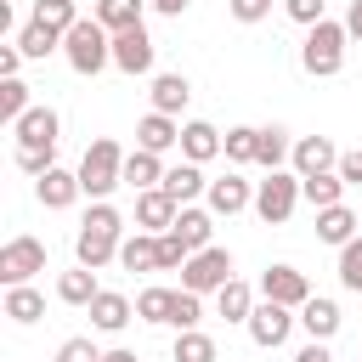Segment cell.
Instances as JSON below:
<instances>
[{
    "label": "cell",
    "mask_w": 362,
    "mask_h": 362,
    "mask_svg": "<svg viewBox=\"0 0 362 362\" xmlns=\"http://www.w3.org/2000/svg\"><path fill=\"white\" fill-rule=\"evenodd\" d=\"M300 198H305L311 209L345 204V175H339V170H317V175H300Z\"/></svg>",
    "instance_id": "obj_22"
},
{
    "label": "cell",
    "mask_w": 362,
    "mask_h": 362,
    "mask_svg": "<svg viewBox=\"0 0 362 362\" xmlns=\"http://www.w3.org/2000/svg\"><path fill=\"white\" fill-rule=\"evenodd\" d=\"M294 322H300V317H294V305H277V300H255V311H249V322H243V328H249V339H255L260 351H277V345L294 334Z\"/></svg>",
    "instance_id": "obj_7"
},
{
    "label": "cell",
    "mask_w": 362,
    "mask_h": 362,
    "mask_svg": "<svg viewBox=\"0 0 362 362\" xmlns=\"http://www.w3.org/2000/svg\"><path fill=\"white\" fill-rule=\"evenodd\" d=\"M356 226H362V215H356L351 204H328V209H317V243L345 249V243L356 238Z\"/></svg>",
    "instance_id": "obj_16"
},
{
    "label": "cell",
    "mask_w": 362,
    "mask_h": 362,
    "mask_svg": "<svg viewBox=\"0 0 362 362\" xmlns=\"http://www.w3.org/2000/svg\"><path fill=\"white\" fill-rule=\"evenodd\" d=\"M28 107H34V96H28V85H23L17 74H11V79H0V124L11 130V124H17L23 113H28Z\"/></svg>",
    "instance_id": "obj_33"
},
{
    "label": "cell",
    "mask_w": 362,
    "mask_h": 362,
    "mask_svg": "<svg viewBox=\"0 0 362 362\" xmlns=\"http://www.w3.org/2000/svg\"><path fill=\"white\" fill-rule=\"evenodd\" d=\"M119 232H124V215H119L107 198H90V209H85V221H79V238H74L79 266L102 272L107 260H119V243H124Z\"/></svg>",
    "instance_id": "obj_1"
},
{
    "label": "cell",
    "mask_w": 362,
    "mask_h": 362,
    "mask_svg": "<svg viewBox=\"0 0 362 362\" xmlns=\"http://www.w3.org/2000/svg\"><path fill=\"white\" fill-rule=\"evenodd\" d=\"M124 187H136V192L164 187V158H158V153H147V147L124 153Z\"/></svg>",
    "instance_id": "obj_23"
},
{
    "label": "cell",
    "mask_w": 362,
    "mask_h": 362,
    "mask_svg": "<svg viewBox=\"0 0 362 362\" xmlns=\"http://www.w3.org/2000/svg\"><path fill=\"white\" fill-rule=\"evenodd\" d=\"M153 51H158V45H153L147 23H136V28H119V34H113V68H119V74H130V79H136V74H153Z\"/></svg>",
    "instance_id": "obj_9"
},
{
    "label": "cell",
    "mask_w": 362,
    "mask_h": 362,
    "mask_svg": "<svg viewBox=\"0 0 362 362\" xmlns=\"http://www.w3.org/2000/svg\"><path fill=\"white\" fill-rule=\"evenodd\" d=\"M79 187H85V198H107L113 187H124V147H119L113 136H96V141L85 147V158H79Z\"/></svg>",
    "instance_id": "obj_4"
},
{
    "label": "cell",
    "mask_w": 362,
    "mask_h": 362,
    "mask_svg": "<svg viewBox=\"0 0 362 362\" xmlns=\"http://www.w3.org/2000/svg\"><path fill=\"white\" fill-rule=\"evenodd\" d=\"M62 57H68V68H74V74H85V79H90V74H102V68L113 62V34H107L96 17H79V23L62 34Z\"/></svg>",
    "instance_id": "obj_2"
},
{
    "label": "cell",
    "mask_w": 362,
    "mask_h": 362,
    "mask_svg": "<svg viewBox=\"0 0 362 362\" xmlns=\"http://www.w3.org/2000/svg\"><path fill=\"white\" fill-rule=\"evenodd\" d=\"M57 362H102V351H96L85 334H74V339H62V345H57Z\"/></svg>",
    "instance_id": "obj_42"
},
{
    "label": "cell",
    "mask_w": 362,
    "mask_h": 362,
    "mask_svg": "<svg viewBox=\"0 0 362 362\" xmlns=\"http://www.w3.org/2000/svg\"><path fill=\"white\" fill-rule=\"evenodd\" d=\"M283 11H288L294 23H305V28H311V23H322V17H328V0H283Z\"/></svg>",
    "instance_id": "obj_43"
},
{
    "label": "cell",
    "mask_w": 362,
    "mask_h": 362,
    "mask_svg": "<svg viewBox=\"0 0 362 362\" xmlns=\"http://www.w3.org/2000/svg\"><path fill=\"white\" fill-rule=\"evenodd\" d=\"M221 283H232V255H226L221 243L198 249V255L181 266V288H192V294H215Z\"/></svg>",
    "instance_id": "obj_6"
},
{
    "label": "cell",
    "mask_w": 362,
    "mask_h": 362,
    "mask_svg": "<svg viewBox=\"0 0 362 362\" xmlns=\"http://www.w3.org/2000/svg\"><path fill=\"white\" fill-rule=\"evenodd\" d=\"M294 362H334V351H328V339H311V345L294 351Z\"/></svg>",
    "instance_id": "obj_47"
},
{
    "label": "cell",
    "mask_w": 362,
    "mask_h": 362,
    "mask_svg": "<svg viewBox=\"0 0 362 362\" xmlns=\"http://www.w3.org/2000/svg\"><path fill=\"white\" fill-rule=\"evenodd\" d=\"M339 175H345V187H362V147L356 153H339Z\"/></svg>",
    "instance_id": "obj_45"
},
{
    "label": "cell",
    "mask_w": 362,
    "mask_h": 362,
    "mask_svg": "<svg viewBox=\"0 0 362 362\" xmlns=\"http://www.w3.org/2000/svg\"><path fill=\"white\" fill-rule=\"evenodd\" d=\"M187 102H192L187 74H153V107H158V113H181Z\"/></svg>",
    "instance_id": "obj_29"
},
{
    "label": "cell",
    "mask_w": 362,
    "mask_h": 362,
    "mask_svg": "<svg viewBox=\"0 0 362 362\" xmlns=\"http://www.w3.org/2000/svg\"><path fill=\"white\" fill-rule=\"evenodd\" d=\"M339 283H345L351 294H362V232L339 249Z\"/></svg>",
    "instance_id": "obj_39"
},
{
    "label": "cell",
    "mask_w": 362,
    "mask_h": 362,
    "mask_svg": "<svg viewBox=\"0 0 362 362\" xmlns=\"http://www.w3.org/2000/svg\"><path fill=\"white\" fill-rule=\"evenodd\" d=\"M345 45H351L345 23L322 17V23H311V34H305V45H300V68H305L311 79H334V74L345 68Z\"/></svg>",
    "instance_id": "obj_3"
},
{
    "label": "cell",
    "mask_w": 362,
    "mask_h": 362,
    "mask_svg": "<svg viewBox=\"0 0 362 362\" xmlns=\"http://www.w3.org/2000/svg\"><path fill=\"white\" fill-rule=\"evenodd\" d=\"M204 198H209V209H215V215H238V209H255V187H249V181H243L238 170L215 175Z\"/></svg>",
    "instance_id": "obj_12"
},
{
    "label": "cell",
    "mask_w": 362,
    "mask_h": 362,
    "mask_svg": "<svg viewBox=\"0 0 362 362\" xmlns=\"http://www.w3.org/2000/svg\"><path fill=\"white\" fill-rule=\"evenodd\" d=\"M34 272H45V243L28 238V232L6 238V249H0V283L11 288V283H28Z\"/></svg>",
    "instance_id": "obj_8"
},
{
    "label": "cell",
    "mask_w": 362,
    "mask_h": 362,
    "mask_svg": "<svg viewBox=\"0 0 362 362\" xmlns=\"http://www.w3.org/2000/svg\"><path fill=\"white\" fill-rule=\"evenodd\" d=\"M192 255L198 249H209V238H215V209H198V204H181V215H175V226H170Z\"/></svg>",
    "instance_id": "obj_19"
},
{
    "label": "cell",
    "mask_w": 362,
    "mask_h": 362,
    "mask_svg": "<svg viewBox=\"0 0 362 362\" xmlns=\"http://www.w3.org/2000/svg\"><path fill=\"white\" fill-rule=\"evenodd\" d=\"M170 356H175V362H215V339H209L204 328H181Z\"/></svg>",
    "instance_id": "obj_35"
},
{
    "label": "cell",
    "mask_w": 362,
    "mask_h": 362,
    "mask_svg": "<svg viewBox=\"0 0 362 362\" xmlns=\"http://www.w3.org/2000/svg\"><path fill=\"white\" fill-rule=\"evenodd\" d=\"M17 51H23L28 62H45L51 51H62V34H57L51 23H40V17H28V23L17 28Z\"/></svg>",
    "instance_id": "obj_21"
},
{
    "label": "cell",
    "mask_w": 362,
    "mask_h": 362,
    "mask_svg": "<svg viewBox=\"0 0 362 362\" xmlns=\"http://www.w3.org/2000/svg\"><path fill=\"white\" fill-rule=\"evenodd\" d=\"M288 164H294L300 175H317V170H339V147H334L328 136H300V141H294V153H288Z\"/></svg>",
    "instance_id": "obj_15"
},
{
    "label": "cell",
    "mask_w": 362,
    "mask_h": 362,
    "mask_svg": "<svg viewBox=\"0 0 362 362\" xmlns=\"http://www.w3.org/2000/svg\"><path fill=\"white\" fill-rule=\"evenodd\" d=\"M170 311H175V288H141L136 294V317L141 322H170Z\"/></svg>",
    "instance_id": "obj_36"
},
{
    "label": "cell",
    "mask_w": 362,
    "mask_h": 362,
    "mask_svg": "<svg viewBox=\"0 0 362 362\" xmlns=\"http://www.w3.org/2000/svg\"><path fill=\"white\" fill-rule=\"evenodd\" d=\"M147 6H153V11H164V17H181L192 0H147Z\"/></svg>",
    "instance_id": "obj_49"
},
{
    "label": "cell",
    "mask_w": 362,
    "mask_h": 362,
    "mask_svg": "<svg viewBox=\"0 0 362 362\" xmlns=\"http://www.w3.org/2000/svg\"><path fill=\"white\" fill-rule=\"evenodd\" d=\"M6 317H11V322H40V317H45V294H40L34 283H11V288H6Z\"/></svg>",
    "instance_id": "obj_31"
},
{
    "label": "cell",
    "mask_w": 362,
    "mask_h": 362,
    "mask_svg": "<svg viewBox=\"0 0 362 362\" xmlns=\"http://www.w3.org/2000/svg\"><path fill=\"white\" fill-rule=\"evenodd\" d=\"M345 34L362 40V0H351V11H345Z\"/></svg>",
    "instance_id": "obj_48"
},
{
    "label": "cell",
    "mask_w": 362,
    "mask_h": 362,
    "mask_svg": "<svg viewBox=\"0 0 362 362\" xmlns=\"http://www.w3.org/2000/svg\"><path fill=\"white\" fill-rule=\"evenodd\" d=\"M23 62H28V57L17 51V40H11V45H0V79H11V74H17Z\"/></svg>",
    "instance_id": "obj_46"
},
{
    "label": "cell",
    "mask_w": 362,
    "mask_h": 362,
    "mask_svg": "<svg viewBox=\"0 0 362 362\" xmlns=\"http://www.w3.org/2000/svg\"><path fill=\"white\" fill-rule=\"evenodd\" d=\"M17 170H23V175H45V170H57V147H17Z\"/></svg>",
    "instance_id": "obj_40"
},
{
    "label": "cell",
    "mask_w": 362,
    "mask_h": 362,
    "mask_svg": "<svg viewBox=\"0 0 362 362\" xmlns=\"http://www.w3.org/2000/svg\"><path fill=\"white\" fill-rule=\"evenodd\" d=\"M300 328H305L311 339H334V334H339V305L322 300V294H311V300L300 305Z\"/></svg>",
    "instance_id": "obj_27"
},
{
    "label": "cell",
    "mask_w": 362,
    "mask_h": 362,
    "mask_svg": "<svg viewBox=\"0 0 362 362\" xmlns=\"http://www.w3.org/2000/svg\"><path fill=\"white\" fill-rule=\"evenodd\" d=\"M130 317H136V305H130L124 294H113V288H102V294L90 300V322H96L102 334H119V328H124Z\"/></svg>",
    "instance_id": "obj_26"
},
{
    "label": "cell",
    "mask_w": 362,
    "mask_h": 362,
    "mask_svg": "<svg viewBox=\"0 0 362 362\" xmlns=\"http://www.w3.org/2000/svg\"><path fill=\"white\" fill-rule=\"evenodd\" d=\"M249 311H255V288H249L243 277H232V283L215 288V317H226V322H249Z\"/></svg>",
    "instance_id": "obj_25"
},
{
    "label": "cell",
    "mask_w": 362,
    "mask_h": 362,
    "mask_svg": "<svg viewBox=\"0 0 362 362\" xmlns=\"http://www.w3.org/2000/svg\"><path fill=\"white\" fill-rule=\"evenodd\" d=\"M102 362H141V356H136V351H124V345H119V351H102Z\"/></svg>",
    "instance_id": "obj_50"
},
{
    "label": "cell",
    "mask_w": 362,
    "mask_h": 362,
    "mask_svg": "<svg viewBox=\"0 0 362 362\" xmlns=\"http://www.w3.org/2000/svg\"><path fill=\"white\" fill-rule=\"evenodd\" d=\"M164 192H170L175 204H192V198H204V192H209V175H204V164H192V158L170 164V170H164Z\"/></svg>",
    "instance_id": "obj_18"
},
{
    "label": "cell",
    "mask_w": 362,
    "mask_h": 362,
    "mask_svg": "<svg viewBox=\"0 0 362 362\" xmlns=\"http://www.w3.org/2000/svg\"><path fill=\"white\" fill-rule=\"evenodd\" d=\"M204 322V294H192V288H175V311H170V328L181 334V328H198Z\"/></svg>",
    "instance_id": "obj_37"
},
{
    "label": "cell",
    "mask_w": 362,
    "mask_h": 362,
    "mask_svg": "<svg viewBox=\"0 0 362 362\" xmlns=\"http://www.w3.org/2000/svg\"><path fill=\"white\" fill-rule=\"evenodd\" d=\"M288 153H294L288 130L266 124V130H260V141H255V164H266V170H283V164H288Z\"/></svg>",
    "instance_id": "obj_32"
},
{
    "label": "cell",
    "mask_w": 362,
    "mask_h": 362,
    "mask_svg": "<svg viewBox=\"0 0 362 362\" xmlns=\"http://www.w3.org/2000/svg\"><path fill=\"white\" fill-rule=\"evenodd\" d=\"M300 204V170H266V181H255V215L266 226H283Z\"/></svg>",
    "instance_id": "obj_5"
},
{
    "label": "cell",
    "mask_w": 362,
    "mask_h": 362,
    "mask_svg": "<svg viewBox=\"0 0 362 362\" xmlns=\"http://www.w3.org/2000/svg\"><path fill=\"white\" fill-rule=\"evenodd\" d=\"M175 215H181V204H175L164 187L136 192V226H141V232H170V226H175Z\"/></svg>",
    "instance_id": "obj_13"
},
{
    "label": "cell",
    "mask_w": 362,
    "mask_h": 362,
    "mask_svg": "<svg viewBox=\"0 0 362 362\" xmlns=\"http://www.w3.org/2000/svg\"><path fill=\"white\" fill-rule=\"evenodd\" d=\"M192 260V249L175 238V232H158V272H175V266H187Z\"/></svg>",
    "instance_id": "obj_41"
},
{
    "label": "cell",
    "mask_w": 362,
    "mask_h": 362,
    "mask_svg": "<svg viewBox=\"0 0 362 362\" xmlns=\"http://www.w3.org/2000/svg\"><path fill=\"white\" fill-rule=\"evenodd\" d=\"M57 130H62V119H57V107H45V102H34V107L11 124L17 147H57Z\"/></svg>",
    "instance_id": "obj_11"
},
{
    "label": "cell",
    "mask_w": 362,
    "mask_h": 362,
    "mask_svg": "<svg viewBox=\"0 0 362 362\" xmlns=\"http://www.w3.org/2000/svg\"><path fill=\"white\" fill-rule=\"evenodd\" d=\"M107 34H119V28H136L141 17H147V0H96V11H90Z\"/></svg>",
    "instance_id": "obj_28"
},
{
    "label": "cell",
    "mask_w": 362,
    "mask_h": 362,
    "mask_svg": "<svg viewBox=\"0 0 362 362\" xmlns=\"http://www.w3.org/2000/svg\"><path fill=\"white\" fill-rule=\"evenodd\" d=\"M260 300H277V305H305L311 300V283H305V272L300 266H266L260 272Z\"/></svg>",
    "instance_id": "obj_10"
},
{
    "label": "cell",
    "mask_w": 362,
    "mask_h": 362,
    "mask_svg": "<svg viewBox=\"0 0 362 362\" xmlns=\"http://www.w3.org/2000/svg\"><path fill=\"white\" fill-rule=\"evenodd\" d=\"M34 17L51 23L57 34H68V28L79 23V6H74V0H34Z\"/></svg>",
    "instance_id": "obj_38"
},
{
    "label": "cell",
    "mask_w": 362,
    "mask_h": 362,
    "mask_svg": "<svg viewBox=\"0 0 362 362\" xmlns=\"http://www.w3.org/2000/svg\"><path fill=\"white\" fill-rule=\"evenodd\" d=\"M215 153H221V130H215L209 119H187V124H181V158L209 164Z\"/></svg>",
    "instance_id": "obj_20"
},
{
    "label": "cell",
    "mask_w": 362,
    "mask_h": 362,
    "mask_svg": "<svg viewBox=\"0 0 362 362\" xmlns=\"http://www.w3.org/2000/svg\"><path fill=\"white\" fill-rule=\"evenodd\" d=\"M255 141H260V130H255V124H232V130L221 136L226 164H255Z\"/></svg>",
    "instance_id": "obj_34"
},
{
    "label": "cell",
    "mask_w": 362,
    "mask_h": 362,
    "mask_svg": "<svg viewBox=\"0 0 362 362\" xmlns=\"http://www.w3.org/2000/svg\"><path fill=\"white\" fill-rule=\"evenodd\" d=\"M96 294H102V288H96V272H90V266H74V272L57 277V300H62V305H90Z\"/></svg>",
    "instance_id": "obj_30"
},
{
    "label": "cell",
    "mask_w": 362,
    "mask_h": 362,
    "mask_svg": "<svg viewBox=\"0 0 362 362\" xmlns=\"http://www.w3.org/2000/svg\"><path fill=\"white\" fill-rule=\"evenodd\" d=\"M136 147H147V153H170V147H181V124H175V113H147L141 124H136Z\"/></svg>",
    "instance_id": "obj_17"
},
{
    "label": "cell",
    "mask_w": 362,
    "mask_h": 362,
    "mask_svg": "<svg viewBox=\"0 0 362 362\" xmlns=\"http://www.w3.org/2000/svg\"><path fill=\"white\" fill-rule=\"evenodd\" d=\"M119 266L124 272H158V232H141L136 226V238L119 243Z\"/></svg>",
    "instance_id": "obj_24"
},
{
    "label": "cell",
    "mask_w": 362,
    "mask_h": 362,
    "mask_svg": "<svg viewBox=\"0 0 362 362\" xmlns=\"http://www.w3.org/2000/svg\"><path fill=\"white\" fill-rule=\"evenodd\" d=\"M85 187H79V170H45V175H34V198L45 204V209H68L74 198H79Z\"/></svg>",
    "instance_id": "obj_14"
},
{
    "label": "cell",
    "mask_w": 362,
    "mask_h": 362,
    "mask_svg": "<svg viewBox=\"0 0 362 362\" xmlns=\"http://www.w3.org/2000/svg\"><path fill=\"white\" fill-rule=\"evenodd\" d=\"M226 11L238 23H260V17H272V0H226Z\"/></svg>",
    "instance_id": "obj_44"
}]
</instances>
